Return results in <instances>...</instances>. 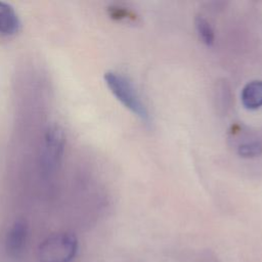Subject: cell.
<instances>
[{"mask_svg": "<svg viewBox=\"0 0 262 262\" xmlns=\"http://www.w3.org/2000/svg\"><path fill=\"white\" fill-rule=\"evenodd\" d=\"M66 146V134L63 129L57 124L47 127L40 154L41 170L44 175H53L61 162Z\"/></svg>", "mask_w": 262, "mask_h": 262, "instance_id": "obj_1", "label": "cell"}, {"mask_svg": "<svg viewBox=\"0 0 262 262\" xmlns=\"http://www.w3.org/2000/svg\"><path fill=\"white\" fill-rule=\"evenodd\" d=\"M78 241L73 233L56 232L47 236L39 246L41 262H70L76 256Z\"/></svg>", "mask_w": 262, "mask_h": 262, "instance_id": "obj_2", "label": "cell"}, {"mask_svg": "<svg viewBox=\"0 0 262 262\" xmlns=\"http://www.w3.org/2000/svg\"><path fill=\"white\" fill-rule=\"evenodd\" d=\"M104 81L112 93L127 108L139 117L142 121H148V113L131 82L124 76L108 71L103 76Z\"/></svg>", "mask_w": 262, "mask_h": 262, "instance_id": "obj_3", "label": "cell"}, {"mask_svg": "<svg viewBox=\"0 0 262 262\" xmlns=\"http://www.w3.org/2000/svg\"><path fill=\"white\" fill-rule=\"evenodd\" d=\"M28 237V225L24 220H16L7 231L5 250L10 257H17L24 250Z\"/></svg>", "mask_w": 262, "mask_h": 262, "instance_id": "obj_4", "label": "cell"}, {"mask_svg": "<svg viewBox=\"0 0 262 262\" xmlns=\"http://www.w3.org/2000/svg\"><path fill=\"white\" fill-rule=\"evenodd\" d=\"M20 29L19 17L14 8L3 1H0V35L11 36Z\"/></svg>", "mask_w": 262, "mask_h": 262, "instance_id": "obj_5", "label": "cell"}, {"mask_svg": "<svg viewBox=\"0 0 262 262\" xmlns=\"http://www.w3.org/2000/svg\"><path fill=\"white\" fill-rule=\"evenodd\" d=\"M242 102L249 110L262 106V81L254 80L245 85L241 93Z\"/></svg>", "mask_w": 262, "mask_h": 262, "instance_id": "obj_6", "label": "cell"}, {"mask_svg": "<svg viewBox=\"0 0 262 262\" xmlns=\"http://www.w3.org/2000/svg\"><path fill=\"white\" fill-rule=\"evenodd\" d=\"M195 28H196V32L199 34L200 39L206 45L212 46L214 44L215 35L210 23L205 17L198 15L195 17Z\"/></svg>", "mask_w": 262, "mask_h": 262, "instance_id": "obj_7", "label": "cell"}, {"mask_svg": "<svg viewBox=\"0 0 262 262\" xmlns=\"http://www.w3.org/2000/svg\"><path fill=\"white\" fill-rule=\"evenodd\" d=\"M237 154L243 158H254L262 154V142L255 140L241 144L237 148Z\"/></svg>", "mask_w": 262, "mask_h": 262, "instance_id": "obj_8", "label": "cell"}, {"mask_svg": "<svg viewBox=\"0 0 262 262\" xmlns=\"http://www.w3.org/2000/svg\"><path fill=\"white\" fill-rule=\"evenodd\" d=\"M107 12H108V15L114 18V19H117V20H122V19H127V18H134V14L124 8V7H121V6H117V5H113V6H110L107 8Z\"/></svg>", "mask_w": 262, "mask_h": 262, "instance_id": "obj_9", "label": "cell"}]
</instances>
